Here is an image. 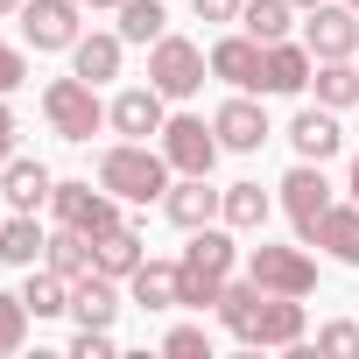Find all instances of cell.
I'll use <instances>...</instances> for the list:
<instances>
[{"label": "cell", "instance_id": "7c38bea8", "mask_svg": "<svg viewBox=\"0 0 359 359\" xmlns=\"http://www.w3.org/2000/svg\"><path fill=\"white\" fill-rule=\"evenodd\" d=\"M162 212H169V226L198 233V226H212V212H226V191H212L205 176H184V184L162 191Z\"/></svg>", "mask_w": 359, "mask_h": 359}, {"label": "cell", "instance_id": "9a60e30c", "mask_svg": "<svg viewBox=\"0 0 359 359\" xmlns=\"http://www.w3.org/2000/svg\"><path fill=\"white\" fill-rule=\"evenodd\" d=\"M106 120H113V134L148 141V134H162V92H155V85H134V92H120V99L106 106Z\"/></svg>", "mask_w": 359, "mask_h": 359}, {"label": "cell", "instance_id": "d590c367", "mask_svg": "<svg viewBox=\"0 0 359 359\" xmlns=\"http://www.w3.org/2000/svg\"><path fill=\"white\" fill-rule=\"evenodd\" d=\"M22 78H29V57H22L15 43H0V92H15Z\"/></svg>", "mask_w": 359, "mask_h": 359}, {"label": "cell", "instance_id": "ac0fdd59", "mask_svg": "<svg viewBox=\"0 0 359 359\" xmlns=\"http://www.w3.org/2000/svg\"><path fill=\"white\" fill-rule=\"evenodd\" d=\"M127 282H134L141 310H176V303H184V268H176V261H141Z\"/></svg>", "mask_w": 359, "mask_h": 359}, {"label": "cell", "instance_id": "f35d334b", "mask_svg": "<svg viewBox=\"0 0 359 359\" xmlns=\"http://www.w3.org/2000/svg\"><path fill=\"white\" fill-rule=\"evenodd\" d=\"M345 191H352V205H359V155H352V184H345Z\"/></svg>", "mask_w": 359, "mask_h": 359}, {"label": "cell", "instance_id": "8d00e7d4", "mask_svg": "<svg viewBox=\"0 0 359 359\" xmlns=\"http://www.w3.org/2000/svg\"><path fill=\"white\" fill-rule=\"evenodd\" d=\"M191 8H198V22H240L247 0H191Z\"/></svg>", "mask_w": 359, "mask_h": 359}, {"label": "cell", "instance_id": "30bf717a", "mask_svg": "<svg viewBox=\"0 0 359 359\" xmlns=\"http://www.w3.org/2000/svg\"><path fill=\"white\" fill-rule=\"evenodd\" d=\"M240 345H303V296H261V310H254V324H247V338Z\"/></svg>", "mask_w": 359, "mask_h": 359}, {"label": "cell", "instance_id": "3957f363", "mask_svg": "<svg viewBox=\"0 0 359 359\" xmlns=\"http://www.w3.org/2000/svg\"><path fill=\"white\" fill-rule=\"evenodd\" d=\"M43 113H50V127L64 134V141H92L99 127H106V106H99V85L92 78H50L43 85Z\"/></svg>", "mask_w": 359, "mask_h": 359}, {"label": "cell", "instance_id": "9c48e42d", "mask_svg": "<svg viewBox=\"0 0 359 359\" xmlns=\"http://www.w3.org/2000/svg\"><path fill=\"white\" fill-rule=\"evenodd\" d=\"M303 43H310V57H317V64L352 57V50H359V8H345V0H324V8H310Z\"/></svg>", "mask_w": 359, "mask_h": 359}, {"label": "cell", "instance_id": "d4e9b609", "mask_svg": "<svg viewBox=\"0 0 359 359\" xmlns=\"http://www.w3.org/2000/svg\"><path fill=\"white\" fill-rule=\"evenodd\" d=\"M317 247H331L345 268H359V205H331L317 226Z\"/></svg>", "mask_w": 359, "mask_h": 359}, {"label": "cell", "instance_id": "4fadbf2b", "mask_svg": "<svg viewBox=\"0 0 359 359\" xmlns=\"http://www.w3.org/2000/svg\"><path fill=\"white\" fill-rule=\"evenodd\" d=\"M261 57H268V43L226 36V43H212V78H226V85H240V92H261Z\"/></svg>", "mask_w": 359, "mask_h": 359}, {"label": "cell", "instance_id": "7402d4cb", "mask_svg": "<svg viewBox=\"0 0 359 359\" xmlns=\"http://www.w3.org/2000/svg\"><path fill=\"white\" fill-rule=\"evenodd\" d=\"M71 310H78V324H113V310H120V296H113V275H78L71 282Z\"/></svg>", "mask_w": 359, "mask_h": 359}, {"label": "cell", "instance_id": "ab89813d", "mask_svg": "<svg viewBox=\"0 0 359 359\" xmlns=\"http://www.w3.org/2000/svg\"><path fill=\"white\" fill-rule=\"evenodd\" d=\"M78 8H120V0H78Z\"/></svg>", "mask_w": 359, "mask_h": 359}, {"label": "cell", "instance_id": "484cf974", "mask_svg": "<svg viewBox=\"0 0 359 359\" xmlns=\"http://www.w3.org/2000/svg\"><path fill=\"white\" fill-rule=\"evenodd\" d=\"M310 85H317V106H352L359 99V71H352V57H331V64H317L310 71Z\"/></svg>", "mask_w": 359, "mask_h": 359}, {"label": "cell", "instance_id": "d6a6232c", "mask_svg": "<svg viewBox=\"0 0 359 359\" xmlns=\"http://www.w3.org/2000/svg\"><path fill=\"white\" fill-rule=\"evenodd\" d=\"M162 352H176V359H212V338H205V324H176V331L162 338Z\"/></svg>", "mask_w": 359, "mask_h": 359}, {"label": "cell", "instance_id": "8fae6325", "mask_svg": "<svg viewBox=\"0 0 359 359\" xmlns=\"http://www.w3.org/2000/svg\"><path fill=\"white\" fill-rule=\"evenodd\" d=\"M22 36L36 50H71L78 43V0H29L22 8Z\"/></svg>", "mask_w": 359, "mask_h": 359}, {"label": "cell", "instance_id": "60d3db41", "mask_svg": "<svg viewBox=\"0 0 359 359\" xmlns=\"http://www.w3.org/2000/svg\"><path fill=\"white\" fill-rule=\"evenodd\" d=\"M289 8H303V15H310V8H324V0H289Z\"/></svg>", "mask_w": 359, "mask_h": 359}, {"label": "cell", "instance_id": "e575fe53", "mask_svg": "<svg viewBox=\"0 0 359 359\" xmlns=\"http://www.w3.org/2000/svg\"><path fill=\"white\" fill-rule=\"evenodd\" d=\"M71 352H78V359H113V338H106V324H85V331L71 338Z\"/></svg>", "mask_w": 359, "mask_h": 359}, {"label": "cell", "instance_id": "74e56055", "mask_svg": "<svg viewBox=\"0 0 359 359\" xmlns=\"http://www.w3.org/2000/svg\"><path fill=\"white\" fill-rule=\"evenodd\" d=\"M8 162H15V113L0 106V169H8Z\"/></svg>", "mask_w": 359, "mask_h": 359}, {"label": "cell", "instance_id": "b9f144b4", "mask_svg": "<svg viewBox=\"0 0 359 359\" xmlns=\"http://www.w3.org/2000/svg\"><path fill=\"white\" fill-rule=\"evenodd\" d=\"M15 8H22V0H0V15H15Z\"/></svg>", "mask_w": 359, "mask_h": 359}, {"label": "cell", "instance_id": "ba28073f", "mask_svg": "<svg viewBox=\"0 0 359 359\" xmlns=\"http://www.w3.org/2000/svg\"><path fill=\"white\" fill-rule=\"evenodd\" d=\"M50 205H57V226H78V233H92V240L120 226V205H113L106 184H99V191H92V184H57Z\"/></svg>", "mask_w": 359, "mask_h": 359}, {"label": "cell", "instance_id": "52a82bcc", "mask_svg": "<svg viewBox=\"0 0 359 359\" xmlns=\"http://www.w3.org/2000/svg\"><path fill=\"white\" fill-rule=\"evenodd\" d=\"M282 205H289V226H296L303 240H317V226H324V212H331L324 162H296V169L282 176Z\"/></svg>", "mask_w": 359, "mask_h": 359}, {"label": "cell", "instance_id": "1f68e13d", "mask_svg": "<svg viewBox=\"0 0 359 359\" xmlns=\"http://www.w3.org/2000/svg\"><path fill=\"white\" fill-rule=\"evenodd\" d=\"M22 345H29V303L0 289V359H15Z\"/></svg>", "mask_w": 359, "mask_h": 359}, {"label": "cell", "instance_id": "f546056e", "mask_svg": "<svg viewBox=\"0 0 359 359\" xmlns=\"http://www.w3.org/2000/svg\"><path fill=\"white\" fill-rule=\"evenodd\" d=\"M226 226L261 233V226H268V191H261V184H233V191H226Z\"/></svg>", "mask_w": 359, "mask_h": 359}, {"label": "cell", "instance_id": "836d02e7", "mask_svg": "<svg viewBox=\"0 0 359 359\" xmlns=\"http://www.w3.org/2000/svg\"><path fill=\"white\" fill-rule=\"evenodd\" d=\"M317 352L352 359V352H359V324H324V331H317Z\"/></svg>", "mask_w": 359, "mask_h": 359}, {"label": "cell", "instance_id": "8992f818", "mask_svg": "<svg viewBox=\"0 0 359 359\" xmlns=\"http://www.w3.org/2000/svg\"><path fill=\"white\" fill-rule=\"evenodd\" d=\"M247 275H254L268 296H310V289H317V261L296 254V247H268V240L247 254Z\"/></svg>", "mask_w": 359, "mask_h": 359}, {"label": "cell", "instance_id": "44dd1931", "mask_svg": "<svg viewBox=\"0 0 359 359\" xmlns=\"http://www.w3.org/2000/svg\"><path fill=\"white\" fill-rule=\"evenodd\" d=\"M92 261H99V275H113V282H120V275H134L148 254H141V233L113 226V233H99V240H92Z\"/></svg>", "mask_w": 359, "mask_h": 359}, {"label": "cell", "instance_id": "f1b7e54d", "mask_svg": "<svg viewBox=\"0 0 359 359\" xmlns=\"http://www.w3.org/2000/svg\"><path fill=\"white\" fill-rule=\"evenodd\" d=\"M22 303H29V317H57V310H71V275H57V268H43V275H29V289H22Z\"/></svg>", "mask_w": 359, "mask_h": 359}, {"label": "cell", "instance_id": "e0dca14e", "mask_svg": "<svg viewBox=\"0 0 359 359\" xmlns=\"http://www.w3.org/2000/svg\"><path fill=\"white\" fill-rule=\"evenodd\" d=\"M289 141H296V155H303V162H331L345 134H338V120H331V106H303V113L289 120Z\"/></svg>", "mask_w": 359, "mask_h": 359}, {"label": "cell", "instance_id": "4316f807", "mask_svg": "<svg viewBox=\"0 0 359 359\" xmlns=\"http://www.w3.org/2000/svg\"><path fill=\"white\" fill-rule=\"evenodd\" d=\"M261 296H268V289H261L254 275H247V282H226V296H219V324H226L233 338H247V324H254Z\"/></svg>", "mask_w": 359, "mask_h": 359}, {"label": "cell", "instance_id": "7bdbcfd3", "mask_svg": "<svg viewBox=\"0 0 359 359\" xmlns=\"http://www.w3.org/2000/svg\"><path fill=\"white\" fill-rule=\"evenodd\" d=\"M345 8H359V0H345Z\"/></svg>", "mask_w": 359, "mask_h": 359}, {"label": "cell", "instance_id": "6da1fadb", "mask_svg": "<svg viewBox=\"0 0 359 359\" xmlns=\"http://www.w3.org/2000/svg\"><path fill=\"white\" fill-rule=\"evenodd\" d=\"M99 184L113 198H127V205H148V198L169 191V155L148 148V141H120V148L99 155Z\"/></svg>", "mask_w": 359, "mask_h": 359}, {"label": "cell", "instance_id": "7a4b0ae2", "mask_svg": "<svg viewBox=\"0 0 359 359\" xmlns=\"http://www.w3.org/2000/svg\"><path fill=\"white\" fill-rule=\"evenodd\" d=\"M176 268H184V310H219L226 275H233V240H226V233H212V226H198Z\"/></svg>", "mask_w": 359, "mask_h": 359}, {"label": "cell", "instance_id": "4dcf8cb0", "mask_svg": "<svg viewBox=\"0 0 359 359\" xmlns=\"http://www.w3.org/2000/svg\"><path fill=\"white\" fill-rule=\"evenodd\" d=\"M162 36V0H120V43H155Z\"/></svg>", "mask_w": 359, "mask_h": 359}, {"label": "cell", "instance_id": "277c9868", "mask_svg": "<svg viewBox=\"0 0 359 359\" xmlns=\"http://www.w3.org/2000/svg\"><path fill=\"white\" fill-rule=\"evenodd\" d=\"M148 85H155L162 99H191V92L205 85V50L184 43V36H155V50H148Z\"/></svg>", "mask_w": 359, "mask_h": 359}, {"label": "cell", "instance_id": "603a6c76", "mask_svg": "<svg viewBox=\"0 0 359 359\" xmlns=\"http://www.w3.org/2000/svg\"><path fill=\"white\" fill-rule=\"evenodd\" d=\"M71 64H78V78H92V85L120 78V36H78V43H71Z\"/></svg>", "mask_w": 359, "mask_h": 359}, {"label": "cell", "instance_id": "2e32d148", "mask_svg": "<svg viewBox=\"0 0 359 359\" xmlns=\"http://www.w3.org/2000/svg\"><path fill=\"white\" fill-rule=\"evenodd\" d=\"M212 127H219V148H240V155H254V148L268 141V113H261L254 99H226V106L212 113Z\"/></svg>", "mask_w": 359, "mask_h": 359}, {"label": "cell", "instance_id": "cb8c5ba5", "mask_svg": "<svg viewBox=\"0 0 359 359\" xmlns=\"http://www.w3.org/2000/svg\"><path fill=\"white\" fill-rule=\"evenodd\" d=\"M43 261H50L57 275H71V282L99 268V261H92V233H78V226H57V233H50V254H43Z\"/></svg>", "mask_w": 359, "mask_h": 359}, {"label": "cell", "instance_id": "d6986e66", "mask_svg": "<svg viewBox=\"0 0 359 359\" xmlns=\"http://www.w3.org/2000/svg\"><path fill=\"white\" fill-rule=\"evenodd\" d=\"M0 191H8V205H15V212H36V205H50V191H57V176H50L43 162L15 155L8 169H0Z\"/></svg>", "mask_w": 359, "mask_h": 359}, {"label": "cell", "instance_id": "83f0119b", "mask_svg": "<svg viewBox=\"0 0 359 359\" xmlns=\"http://www.w3.org/2000/svg\"><path fill=\"white\" fill-rule=\"evenodd\" d=\"M240 22H247V36H254V43H282V36H289V22H296V8H289V0H247Z\"/></svg>", "mask_w": 359, "mask_h": 359}, {"label": "cell", "instance_id": "5bb4252c", "mask_svg": "<svg viewBox=\"0 0 359 359\" xmlns=\"http://www.w3.org/2000/svg\"><path fill=\"white\" fill-rule=\"evenodd\" d=\"M310 71H317V57H310V43H268V57H261V92H303L310 85Z\"/></svg>", "mask_w": 359, "mask_h": 359}, {"label": "cell", "instance_id": "5b68a950", "mask_svg": "<svg viewBox=\"0 0 359 359\" xmlns=\"http://www.w3.org/2000/svg\"><path fill=\"white\" fill-rule=\"evenodd\" d=\"M162 155H169L176 176H212V162H219V127H205L198 113H176V120H162Z\"/></svg>", "mask_w": 359, "mask_h": 359}, {"label": "cell", "instance_id": "ffe728a7", "mask_svg": "<svg viewBox=\"0 0 359 359\" xmlns=\"http://www.w3.org/2000/svg\"><path fill=\"white\" fill-rule=\"evenodd\" d=\"M43 254H50V233L36 226V212H22V219L0 226V261H8V268H36Z\"/></svg>", "mask_w": 359, "mask_h": 359}]
</instances>
